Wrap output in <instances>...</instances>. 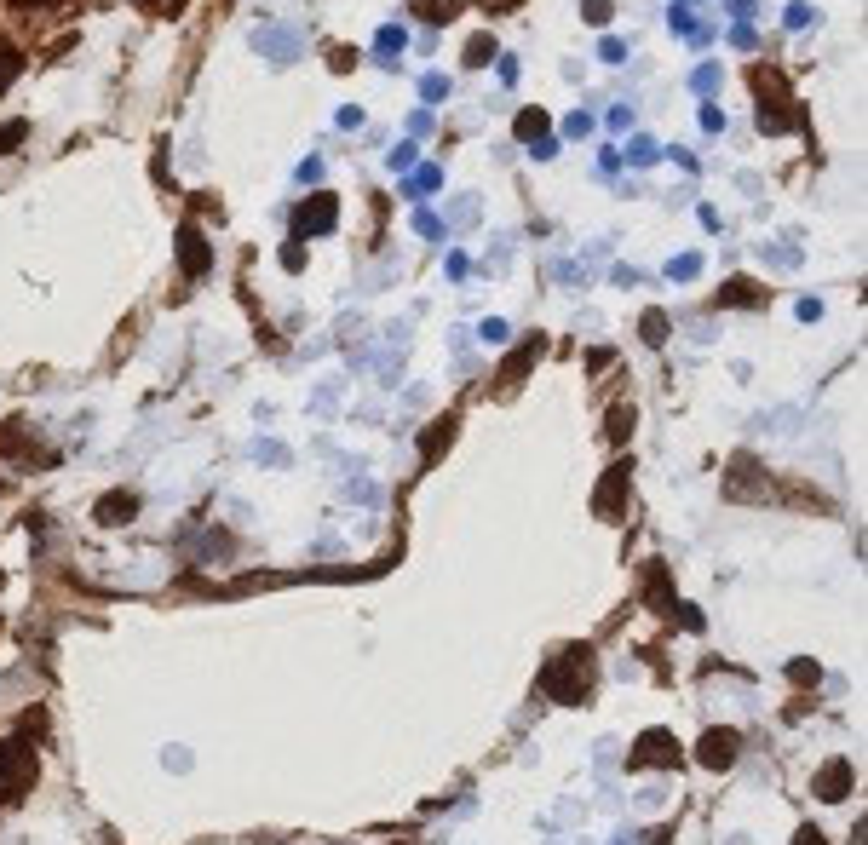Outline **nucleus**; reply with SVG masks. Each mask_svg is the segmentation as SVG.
<instances>
[{
	"instance_id": "f257e3e1",
	"label": "nucleus",
	"mask_w": 868,
	"mask_h": 845,
	"mask_svg": "<svg viewBox=\"0 0 868 845\" xmlns=\"http://www.w3.org/2000/svg\"><path fill=\"white\" fill-rule=\"evenodd\" d=\"M541 690H547L552 702H587V690H593V650H587V644H570L558 662L541 667Z\"/></svg>"
},
{
	"instance_id": "f03ea898",
	"label": "nucleus",
	"mask_w": 868,
	"mask_h": 845,
	"mask_svg": "<svg viewBox=\"0 0 868 845\" xmlns=\"http://www.w3.org/2000/svg\"><path fill=\"white\" fill-rule=\"evenodd\" d=\"M29 782H35L29 748H23V742H0V800H18Z\"/></svg>"
},
{
	"instance_id": "7ed1b4c3",
	"label": "nucleus",
	"mask_w": 868,
	"mask_h": 845,
	"mask_svg": "<svg viewBox=\"0 0 868 845\" xmlns=\"http://www.w3.org/2000/svg\"><path fill=\"white\" fill-rule=\"evenodd\" d=\"M334 219H340V202L328 196V190H317V196H305L294 213V236L305 242V236H322V230H334Z\"/></svg>"
},
{
	"instance_id": "20e7f679",
	"label": "nucleus",
	"mask_w": 868,
	"mask_h": 845,
	"mask_svg": "<svg viewBox=\"0 0 868 845\" xmlns=\"http://www.w3.org/2000/svg\"><path fill=\"white\" fill-rule=\"evenodd\" d=\"M173 253H179V271L184 276H207V271H213V248H207V236L196 225H179Z\"/></svg>"
},
{
	"instance_id": "39448f33",
	"label": "nucleus",
	"mask_w": 868,
	"mask_h": 845,
	"mask_svg": "<svg viewBox=\"0 0 868 845\" xmlns=\"http://www.w3.org/2000/svg\"><path fill=\"white\" fill-rule=\"evenodd\" d=\"M627 483H633V460H616L610 472H604V483H598V495H593V512L598 518H616L621 501H627Z\"/></svg>"
},
{
	"instance_id": "423d86ee",
	"label": "nucleus",
	"mask_w": 868,
	"mask_h": 845,
	"mask_svg": "<svg viewBox=\"0 0 868 845\" xmlns=\"http://www.w3.org/2000/svg\"><path fill=\"white\" fill-rule=\"evenodd\" d=\"M736 748H742V736H736L731 725H719V731H708L702 742H696V759H702L708 771H731V765H736Z\"/></svg>"
},
{
	"instance_id": "0eeeda50",
	"label": "nucleus",
	"mask_w": 868,
	"mask_h": 845,
	"mask_svg": "<svg viewBox=\"0 0 868 845\" xmlns=\"http://www.w3.org/2000/svg\"><path fill=\"white\" fill-rule=\"evenodd\" d=\"M92 518H98V524H104V529H121V524H133V518H138V495H133V489H110L104 501L92 506Z\"/></svg>"
},
{
	"instance_id": "6e6552de",
	"label": "nucleus",
	"mask_w": 868,
	"mask_h": 845,
	"mask_svg": "<svg viewBox=\"0 0 868 845\" xmlns=\"http://www.w3.org/2000/svg\"><path fill=\"white\" fill-rule=\"evenodd\" d=\"M541 357H547V340H541V334H529V340L518 345L512 357H506V368H501V386L512 391V386H518V380H524V374H529V368L541 363Z\"/></svg>"
},
{
	"instance_id": "1a4fd4ad",
	"label": "nucleus",
	"mask_w": 868,
	"mask_h": 845,
	"mask_svg": "<svg viewBox=\"0 0 868 845\" xmlns=\"http://www.w3.org/2000/svg\"><path fill=\"white\" fill-rule=\"evenodd\" d=\"M811 794H817V800H846L851 794V759H828L823 771H817V782H811Z\"/></svg>"
},
{
	"instance_id": "9d476101",
	"label": "nucleus",
	"mask_w": 868,
	"mask_h": 845,
	"mask_svg": "<svg viewBox=\"0 0 868 845\" xmlns=\"http://www.w3.org/2000/svg\"><path fill=\"white\" fill-rule=\"evenodd\" d=\"M673 754H679L673 731H644L639 748H633V765H673Z\"/></svg>"
},
{
	"instance_id": "9b49d317",
	"label": "nucleus",
	"mask_w": 868,
	"mask_h": 845,
	"mask_svg": "<svg viewBox=\"0 0 868 845\" xmlns=\"http://www.w3.org/2000/svg\"><path fill=\"white\" fill-rule=\"evenodd\" d=\"M713 305H765V288H759L754 276H731V282L713 294Z\"/></svg>"
},
{
	"instance_id": "f8f14e48",
	"label": "nucleus",
	"mask_w": 868,
	"mask_h": 845,
	"mask_svg": "<svg viewBox=\"0 0 868 845\" xmlns=\"http://www.w3.org/2000/svg\"><path fill=\"white\" fill-rule=\"evenodd\" d=\"M449 437H455V414H443V420H432V432H426V443H420V460L432 466L443 449H449Z\"/></svg>"
},
{
	"instance_id": "ddd939ff",
	"label": "nucleus",
	"mask_w": 868,
	"mask_h": 845,
	"mask_svg": "<svg viewBox=\"0 0 868 845\" xmlns=\"http://www.w3.org/2000/svg\"><path fill=\"white\" fill-rule=\"evenodd\" d=\"M512 133L524 138V144H541V138H547V110H518Z\"/></svg>"
},
{
	"instance_id": "4468645a",
	"label": "nucleus",
	"mask_w": 868,
	"mask_h": 845,
	"mask_svg": "<svg viewBox=\"0 0 868 845\" xmlns=\"http://www.w3.org/2000/svg\"><path fill=\"white\" fill-rule=\"evenodd\" d=\"M18 75H23V52H18V46H12V41H0V92L12 87Z\"/></svg>"
},
{
	"instance_id": "2eb2a0df",
	"label": "nucleus",
	"mask_w": 868,
	"mask_h": 845,
	"mask_svg": "<svg viewBox=\"0 0 868 845\" xmlns=\"http://www.w3.org/2000/svg\"><path fill=\"white\" fill-rule=\"evenodd\" d=\"M644 593H650V604H656V610H673V593H667V570H662V564L644 575Z\"/></svg>"
},
{
	"instance_id": "dca6fc26",
	"label": "nucleus",
	"mask_w": 868,
	"mask_h": 845,
	"mask_svg": "<svg viewBox=\"0 0 868 845\" xmlns=\"http://www.w3.org/2000/svg\"><path fill=\"white\" fill-rule=\"evenodd\" d=\"M639 334H644V345H667V311H644Z\"/></svg>"
},
{
	"instance_id": "f3484780",
	"label": "nucleus",
	"mask_w": 868,
	"mask_h": 845,
	"mask_svg": "<svg viewBox=\"0 0 868 845\" xmlns=\"http://www.w3.org/2000/svg\"><path fill=\"white\" fill-rule=\"evenodd\" d=\"M414 6H420V18H426V23H449L460 12V0H414Z\"/></svg>"
},
{
	"instance_id": "a211bd4d",
	"label": "nucleus",
	"mask_w": 868,
	"mask_h": 845,
	"mask_svg": "<svg viewBox=\"0 0 868 845\" xmlns=\"http://www.w3.org/2000/svg\"><path fill=\"white\" fill-rule=\"evenodd\" d=\"M604 432L616 437V443H627V432H633V403H616V409H610V426H604Z\"/></svg>"
},
{
	"instance_id": "6ab92c4d",
	"label": "nucleus",
	"mask_w": 868,
	"mask_h": 845,
	"mask_svg": "<svg viewBox=\"0 0 868 845\" xmlns=\"http://www.w3.org/2000/svg\"><path fill=\"white\" fill-rule=\"evenodd\" d=\"M489 58H495V41H489V35H472V41H466V64L483 69Z\"/></svg>"
},
{
	"instance_id": "aec40b11",
	"label": "nucleus",
	"mask_w": 868,
	"mask_h": 845,
	"mask_svg": "<svg viewBox=\"0 0 868 845\" xmlns=\"http://www.w3.org/2000/svg\"><path fill=\"white\" fill-rule=\"evenodd\" d=\"M23 138H29V121H6V127H0V156H6V150H18Z\"/></svg>"
},
{
	"instance_id": "412c9836",
	"label": "nucleus",
	"mask_w": 868,
	"mask_h": 845,
	"mask_svg": "<svg viewBox=\"0 0 868 845\" xmlns=\"http://www.w3.org/2000/svg\"><path fill=\"white\" fill-rule=\"evenodd\" d=\"M788 679H794V685H817L823 673H817V662H794V667H788Z\"/></svg>"
},
{
	"instance_id": "4be33fe9",
	"label": "nucleus",
	"mask_w": 868,
	"mask_h": 845,
	"mask_svg": "<svg viewBox=\"0 0 868 845\" xmlns=\"http://www.w3.org/2000/svg\"><path fill=\"white\" fill-rule=\"evenodd\" d=\"M581 12H587V23H610V0H587Z\"/></svg>"
},
{
	"instance_id": "5701e85b",
	"label": "nucleus",
	"mask_w": 868,
	"mask_h": 845,
	"mask_svg": "<svg viewBox=\"0 0 868 845\" xmlns=\"http://www.w3.org/2000/svg\"><path fill=\"white\" fill-rule=\"evenodd\" d=\"M380 52H403V29H380Z\"/></svg>"
},
{
	"instance_id": "b1692460",
	"label": "nucleus",
	"mask_w": 868,
	"mask_h": 845,
	"mask_svg": "<svg viewBox=\"0 0 868 845\" xmlns=\"http://www.w3.org/2000/svg\"><path fill=\"white\" fill-rule=\"evenodd\" d=\"M282 265H288V271H299V265H305V248H299V242H288V248H282Z\"/></svg>"
},
{
	"instance_id": "393cba45",
	"label": "nucleus",
	"mask_w": 868,
	"mask_h": 845,
	"mask_svg": "<svg viewBox=\"0 0 868 845\" xmlns=\"http://www.w3.org/2000/svg\"><path fill=\"white\" fill-rule=\"evenodd\" d=\"M483 340H489V345H501V340H506V322L489 317V322H483Z\"/></svg>"
},
{
	"instance_id": "a878e982",
	"label": "nucleus",
	"mask_w": 868,
	"mask_h": 845,
	"mask_svg": "<svg viewBox=\"0 0 868 845\" xmlns=\"http://www.w3.org/2000/svg\"><path fill=\"white\" fill-rule=\"evenodd\" d=\"M144 6H156L161 18H179V6H184V0H144Z\"/></svg>"
},
{
	"instance_id": "bb28decb",
	"label": "nucleus",
	"mask_w": 868,
	"mask_h": 845,
	"mask_svg": "<svg viewBox=\"0 0 868 845\" xmlns=\"http://www.w3.org/2000/svg\"><path fill=\"white\" fill-rule=\"evenodd\" d=\"M46 6H58V0H12V12H46Z\"/></svg>"
},
{
	"instance_id": "cd10ccee",
	"label": "nucleus",
	"mask_w": 868,
	"mask_h": 845,
	"mask_svg": "<svg viewBox=\"0 0 868 845\" xmlns=\"http://www.w3.org/2000/svg\"><path fill=\"white\" fill-rule=\"evenodd\" d=\"M794 845H828V840L817 834V828H800V834H794Z\"/></svg>"
},
{
	"instance_id": "c85d7f7f",
	"label": "nucleus",
	"mask_w": 868,
	"mask_h": 845,
	"mask_svg": "<svg viewBox=\"0 0 868 845\" xmlns=\"http://www.w3.org/2000/svg\"><path fill=\"white\" fill-rule=\"evenodd\" d=\"M0 587H6V575H0Z\"/></svg>"
}]
</instances>
